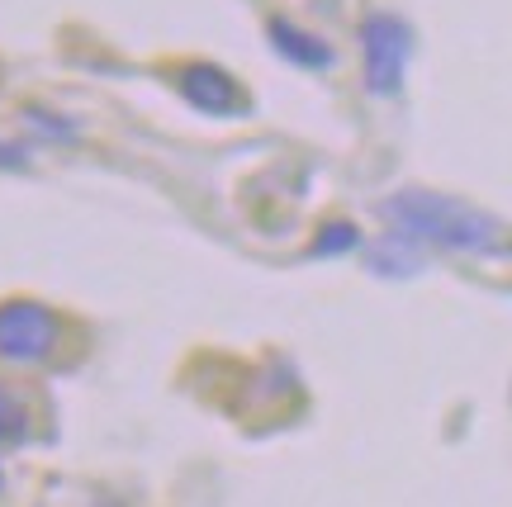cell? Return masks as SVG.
<instances>
[{"label":"cell","instance_id":"obj_7","mask_svg":"<svg viewBox=\"0 0 512 507\" xmlns=\"http://www.w3.org/2000/svg\"><path fill=\"white\" fill-rule=\"evenodd\" d=\"M347 247H356V228H347V223H332L328 233L318 237V247H313V252H347Z\"/></svg>","mask_w":512,"mask_h":507},{"label":"cell","instance_id":"obj_1","mask_svg":"<svg viewBox=\"0 0 512 507\" xmlns=\"http://www.w3.org/2000/svg\"><path fill=\"white\" fill-rule=\"evenodd\" d=\"M384 214L408 237H422L432 247H451V252H494L503 242L498 218L479 214V209H470L465 200H451V195H432V190H403L394 200H384Z\"/></svg>","mask_w":512,"mask_h":507},{"label":"cell","instance_id":"obj_4","mask_svg":"<svg viewBox=\"0 0 512 507\" xmlns=\"http://www.w3.org/2000/svg\"><path fill=\"white\" fill-rule=\"evenodd\" d=\"M181 95L204 114H233L242 105L238 81L223 72V67H209V62H195L181 72Z\"/></svg>","mask_w":512,"mask_h":507},{"label":"cell","instance_id":"obj_3","mask_svg":"<svg viewBox=\"0 0 512 507\" xmlns=\"http://www.w3.org/2000/svg\"><path fill=\"white\" fill-rule=\"evenodd\" d=\"M361 53H366V86L375 95H394L403 86V72H408L413 34L394 15H370L361 24Z\"/></svg>","mask_w":512,"mask_h":507},{"label":"cell","instance_id":"obj_2","mask_svg":"<svg viewBox=\"0 0 512 507\" xmlns=\"http://www.w3.org/2000/svg\"><path fill=\"white\" fill-rule=\"evenodd\" d=\"M62 323H57L53 308L34 304V299H10L0 304V356L15 365H34L48 361L57 351Z\"/></svg>","mask_w":512,"mask_h":507},{"label":"cell","instance_id":"obj_6","mask_svg":"<svg viewBox=\"0 0 512 507\" xmlns=\"http://www.w3.org/2000/svg\"><path fill=\"white\" fill-rule=\"evenodd\" d=\"M29 441V408L10 384H0V446H19Z\"/></svg>","mask_w":512,"mask_h":507},{"label":"cell","instance_id":"obj_5","mask_svg":"<svg viewBox=\"0 0 512 507\" xmlns=\"http://www.w3.org/2000/svg\"><path fill=\"white\" fill-rule=\"evenodd\" d=\"M266 34H271V48L280 57H290L294 67H304V72H318V67H332V48L323 43V38L304 34L299 24H290V19H271L266 24Z\"/></svg>","mask_w":512,"mask_h":507}]
</instances>
